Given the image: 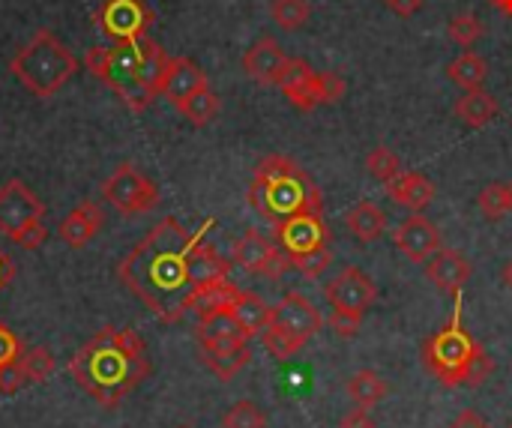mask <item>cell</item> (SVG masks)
Wrapping results in <instances>:
<instances>
[{"label": "cell", "mask_w": 512, "mask_h": 428, "mask_svg": "<svg viewBox=\"0 0 512 428\" xmlns=\"http://www.w3.org/2000/svg\"><path fill=\"white\" fill-rule=\"evenodd\" d=\"M21 354H24L21 339L15 336V330H9V327L0 321V369H6V366L18 363V360H21Z\"/></svg>", "instance_id": "74e56055"}, {"label": "cell", "mask_w": 512, "mask_h": 428, "mask_svg": "<svg viewBox=\"0 0 512 428\" xmlns=\"http://www.w3.org/2000/svg\"><path fill=\"white\" fill-rule=\"evenodd\" d=\"M510 428H512V426H510Z\"/></svg>", "instance_id": "681fc988"}, {"label": "cell", "mask_w": 512, "mask_h": 428, "mask_svg": "<svg viewBox=\"0 0 512 428\" xmlns=\"http://www.w3.org/2000/svg\"><path fill=\"white\" fill-rule=\"evenodd\" d=\"M222 428H267V417L255 402H234L222 414Z\"/></svg>", "instance_id": "e575fe53"}, {"label": "cell", "mask_w": 512, "mask_h": 428, "mask_svg": "<svg viewBox=\"0 0 512 428\" xmlns=\"http://www.w3.org/2000/svg\"><path fill=\"white\" fill-rule=\"evenodd\" d=\"M387 6H390V9H393L396 15L408 18V15H414V12H420L423 0H387Z\"/></svg>", "instance_id": "b9f144b4"}, {"label": "cell", "mask_w": 512, "mask_h": 428, "mask_svg": "<svg viewBox=\"0 0 512 428\" xmlns=\"http://www.w3.org/2000/svg\"><path fill=\"white\" fill-rule=\"evenodd\" d=\"M486 24L474 15V12H462V15H453L450 24H447V36L462 45V48H471L480 36H483Z\"/></svg>", "instance_id": "836d02e7"}, {"label": "cell", "mask_w": 512, "mask_h": 428, "mask_svg": "<svg viewBox=\"0 0 512 428\" xmlns=\"http://www.w3.org/2000/svg\"><path fill=\"white\" fill-rule=\"evenodd\" d=\"M387 195L396 204H402V207H408L414 213H423L432 204V198H435V183L426 174H420V171H399L387 183Z\"/></svg>", "instance_id": "7402d4cb"}, {"label": "cell", "mask_w": 512, "mask_h": 428, "mask_svg": "<svg viewBox=\"0 0 512 428\" xmlns=\"http://www.w3.org/2000/svg\"><path fill=\"white\" fill-rule=\"evenodd\" d=\"M177 111L192 123V126H207L213 123V117L219 114V96L213 93V87L198 90L195 96H189L183 105H177Z\"/></svg>", "instance_id": "f1b7e54d"}, {"label": "cell", "mask_w": 512, "mask_h": 428, "mask_svg": "<svg viewBox=\"0 0 512 428\" xmlns=\"http://www.w3.org/2000/svg\"><path fill=\"white\" fill-rule=\"evenodd\" d=\"M249 204L270 222H282L288 216L315 213L324 216V195L315 180L288 156H264L255 165V177L249 186Z\"/></svg>", "instance_id": "3957f363"}, {"label": "cell", "mask_w": 512, "mask_h": 428, "mask_svg": "<svg viewBox=\"0 0 512 428\" xmlns=\"http://www.w3.org/2000/svg\"><path fill=\"white\" fill-rule=\"evenodd\" d=\"M345 222H348V228H351V234L360 240V243H375L381 234H384V228H387V213L375 204V201H360V204H354L348 213H345Z\"/></svg>", "instance_id": "d4e9b609"}, {"label": "cell", "mask_w": 512, "mask_h": 428, "mask_svg": "<svg viewBox=\"0 0 512 428\" xmlns=\"http://www.w3.org/2000/svg\"><path fill=\"white\" fill-rule=\"evenodd\" d=\"M498 12H504L507 18H512V0H489Z\"/></svg>", "instance_id": "f6af8a7d"}, {"label": "cell", "mask_w": 512, "mask_h": 428, "mask_svg": "<svg viewBox=\"0 0 512 428\" xmlns=\"http://www.w3.org/2000/svg\"><path fill=\"white\" fill-rule=\"evenodd\" d=\"M45 204L18 177L0 186V234H6L24 252H36L48 240Z\"/></svg>", "instance_id": "52a82bcc"}, {"label": "cell", "mask_w": 512, "mask_h": 428, "mask_svg": "<svg viewBox=\"0 0 512 428\" xmlns=\"http://www.w3.org/2000/svg\"><path fill=\"white\" fill-rule=\"evenodd\" d=\"M141 39L114 42L111 48H90L84 54L87 72H93L102 84H108L120 96V102L129 111H135V114L147 111L150 102L156 99L150 93V87L144 84V72H141Z\"/></svg>", "instance_id": "5b68a950"}, {"label": "cell", "mask_w": 512, "mask_h": 428, "mask_svg": "<svg viewBox=\"0 0 512 428\" xmlns=\"http://www.w3.org/2000/svg\"><path fill=\"white\" fill-rule=\"evenodd\" d=\"M450 428H492L480 414H474V411H465V414H459L456 417V423Z\"/></svg>", "instance_id": "7bdbcfd3"}, {"label": "cell", "mask_w": 512, "mask_h": 428, "mask_svg": "<svg viewBox=\"0 0 512 428\" xmlns=\"http://www.w3.org/2000/svg\"><path fill=\"white\" fill-rule=\"evenodd\" d=\"M261 339H264V348H267L273 357H279V360H288V357L300 354V351L309 345L306 339H300V336H294V333H288V330H282V327H276V324H267L264 333H261Z\"/></svg>", "instance_id": "f546056e"}, {"label": "cell", "mask_w": 512, "mask_h": 428, "mask_svg": "<svg viewBox=\"0 0 512 428\" xmlns=\"http://www.w3.org/2000/svg\"><path fill=\"white\" fill-rule=\"evenodd\" d=\"M327 300L333 309H342V312H369V306L378 300V288L375 282L357 270V267H342L324 288Z\"/></svg>", "instance_id": "7c38bea8"}, {"label": "cell", "mask_w": 512, "mask_h": 428, "mask_svg": "<svg viewBox=\"0 0 512 428\" xmlns=\"http://www.w3.org/2000/svg\"><path fill=\"white\" fill-rule=\"evenodd\" d=\"M99 30L114 42H132L147 36L153 24V12L144 0H102L93 12Z\"/></svg>", "instance_id": "9c48e42d"}, {"label": "cell", "mask_w": 512, "mask_h": 428, "mask_svg": "<svg viewBox=\"0 0 512 428\" xmlns=\"http://www.w3.org/2000/svg\"><path fill=\"white\" fill-rule=\"evenodd\" d=\"M456 117L471 126V129H480V126H489L495 117H498V99L492 93H486L483 87L480 90H465V96H459L456 102Z\"/></svg>", "instance_id": "cb8c5ba5"}, {"label": "cell", "mask_w": 512, "mask_h": 428, "mask_svg": "<svg viewBox=\"0 0 512 428\" xmlns=\"http://www.w3.org/2000/svg\"><path fill=\"white\" fill-rule=\"evenodd\" d=\"M507 204H510V213H512V180L507 183Z\"/></svg>", "instance_id": "7dc6e473"}, {"label": "cell", "mask_w": 512, "mask_h": 428, "mask_svg": "<svg viewBox=\"0 0 512 428\" xmlns=\"http://www.w3.org/2000/svg\"><path fill=\"white\" fill-rule=\"evenodd\" d=\"M495 372V360L480 348L477 351V357H474V363H471V372H468V381H465V387H480L489 375Z\"/></svg>", "instance_id": "ab89813d"}, {"label": "cell", "mask_w": 512, "mask_h": 428, "mask_svg": "<svg viewBox=\"0 0 512 428\" xmlns=\"http://www.w3.org/2000/svg\"><path fill=\"white\" fill-rule=\"evenodd\" d=\"M105 225V213L96 201H81L69 216L60 219L57 225V237L63 240V246L69 249H84Z\"/></svg>", "instance_id": "d6986e66"}, {"label": "cell", "mask_w": 512, "mask_h": 428, "mask_svg": "<svg viewBox=\"0 0 512 428\" xmlns=\"http://www.w3.org/2000/svg\"><path fill=\"white\" fill-rule=\"evenodd\" d=\"M210 87L207 81V72L189 60V57H171V69H168V78H165V87H162V96L177 108L183 105L189 96H195L198 90Z\"/></svg>", "instance_id": "ffe728a7"}, {"label": "cell", "mask_w": 512, "mask_h": 428, "mask_svg": "<svg viewBox=\"0 0 512 428\" xmlns=\"http://www.w3.org/2000/svg\"><path fill=\"white\" fill-rule=\"evenodd\" d=\"M477 204H480V213H483L489 222H501V219L510 213V204H507V183H489V186H483Z\"/></svg>", "instance_id": "d590c367"}, {"label": "cell", "mask_w": 512, "mask_h": 428, "mask_svg": "<svg viewBox=\"0 0 512 428\" xmlns=\"http://www.w3.org/2000/svg\"><path fill=\"white\" fill-rule=\"evenodd\" d=\"M453 300H456V309H453L450 324L423 342V363H426V369H429L444 387H450V390L465 387L468 372H471V363H474L477 351L483 348V345L462 327V294H456Z\"/></svg>", "instance_id": "8992f818"}, {"label": "cell", "mask_w": 512, "mask_h": 428, "mask_svg": "<svg viewBox=\"0 0 512 428\" xmlns=\"http://www.w3.org/2000/svg\"><path fill=\"white\" fill-rule=\"evenodd\" d=\"M234 264L249 273V276H267V279H279L288 267L291 258L285 249H279L273 240H267L261 231H246L237 246H234Z\"/></svg>", "instance_id": "8fae6325"}, {"label": "cell", "mask_w": 512, "mask_h": 428, "mask_svg": "<svg viewBox=\"0 0 512 428\" xmlns=\"http://www.w3.org/2000/svg\"><path fill=\"white\" fill-rule=\"evenodd\" d=\"M195 336H198L201 348H240V345H249V339H252L240 327V321L231 315V309H216V312L198 315Z\"/></svg>", "instance_id": "2e32d148"}, {"label": "cell", "mask_w": 512, "mask_h": 428, "mask_svg": "<svg viewBox=\"0 0 512 428\" xmlns=\"http://www.w3.org/2000/svg\"><path fill=\"white\" fill-rule=\"evenodd\" d=\"M9 69L36 99H51L78 72V60L51 30L42 27L15 51Z\"/></svg>", "instance_id": "277c9868"}, {"label": "cell", "mask_w": 512, "mask_h": 428, "mask_svg": "<svg viewBox=\"0 0 512 428\" xmlns=\"http://www.w3.org/2000/svg\"><path fill=\"white\" fill-rule=\"evenodd\" d=\"M102 198L123 216H144V213L156 210L159 189L147 174H141L129 162H123L102 183Z\"/></svg>", "instance_id": "ba28073f"}, {"label": "cell", "mask_w": 512, "mask_h": 428, "mask_svg": "<svg viewBox=\"0 0 512 428\" xmlns=\"http://www.w3.org/2000/svg\"><path fill=\"white\" fill-rule=\"evenodd\" d=\"M228 273H231V264L201 237L189 255V282H192L195 294H201L219 282H228Z\"/></svg>", "instance_id": "44dd1931"}, {"label": "cell", "mask_w": 512, "mask_h": 428, "mask_svg": "<svg viewBox=\"0 0 512 428\" xmlns=\"http://www.w3.org/2000/svg\"><path fill=\"white\" fill-rule=\"evenodd\" d=\"M339 428H375V420L369 417V408H354V411H348L345 417H342V423Z\"/></svg>", "instance_id": "60d3db41"}, {"label": "cell", "mask_w": 512, "mask_h": 428, "mask_svg": "<svg viewBox=\"0 0 512 428\" xmlns=\"http://www.w3.org/2000/svg\"><path fill=\"white\" fill-rule=\"evenodd\" d=\"M348 396L360 405V408H375L378 402H384L390 396V384L372 372V369H363L357 375L348 378Z\"/></svg>", "instance_id": "83f0119b"}, {"label": "cell", "mask_w": 512, "mask_h": 428, "mask_svg": "<svg viewBox=\"0 0 512 428\" xmlns=\"http://www.w3.org/2000/svg\"><path fill=\"white\" fill-rule=\"evenodd\" d=\"M273 231H276V240L282 243V249L288 252L291 261L330 249V228H327L324 216H315V213L288 216V219L276 222Z\"/></svg>", "instance_id": "30bf717a"}, {"label": "cell", "mask_w": 512, "mask_h": 428, "mask_svg": "<svg viewBox=\"0 0 512 428\" xmlns=\"http://www.w3.org/2000/svg\"><path fill=\"white\" fill-rule=\"evenodd\" d=\"M396 246L402 249L405 258H411V261H417V264H426V261L441 249V231L435 228L432 219L414 213V216H408V219L399 225V231H396Z\"/></svg>", "instance_id": "9a60e30c"}, {"label": "cell", "mask_w": 512, "mask_h": 428, "mask_svg": "<svg viewBox=\"0 0 512 428\" xmlns=\"http://www.w3.org/2000/svg\"><path fill=\"white\" fill-rule=\"evenodd\" d=\"M21 369H24V375H27L30 384H42L45 378L54 375L57 360H54V354L48 348L39 345V348H30V351L21 354Z\"/></svg>", "instance_id": "1f68e13d"}, {"label": "cell", "mask_w": 512, "mask_h": 428, "mask_svg": "<svg viewBox=\"0 0 512 428\" xmlns=\"http://www.w3.org/2000/svg\"><path fill=\"white\" fill-rule=\"evenodd\" d=\"M330 327L339 339H354L363 327V312H342V309H333L330 315Z\"/></svg>", "instance_id": "8d00e7d4"}, {"label": "cell", "mask_w": 512, "mask_h": 428, "mask_svg": "<svg viewBox=\"0 0 512 428\" xmlns=\"http://www.w3.org/2000/svg\"><path fill=\"white\" fill-rule=\"evenodd\" d=\"M486 75H489L486 60L477 51H468V48L456 60H450V66H447V78L453 84H459L462 90H480Z\"/></svg>", "instance_id": "4316f807"}, {"label": "cell", "mask_w": 512, "mask_h": 428, "mask_svg": "<svg viewBox=\"0 0 512 428\" xmlns=\"http://www.w3.org/2000/svg\"><path fill=\"white\" fill-rule=\"evenodd\" d=\"M213 228L207 219L195 234H189L174 216L159 219L141 243L117 264L120 285L138 297L159 321L177 324L195 300V288L189 282V255L201 237Z\"/></svg>", "instance_id": "6da1fadb"}, {"label": "cell", "mask_w": 512, "mask_h": 428, "mask_svg": "<svg viewBox=\"0 0 512 428\" xmlns=\"http://www.w3.org/2000/svg\"><path fill=\"white\" fill-rule=\"evenodd\" d=\"M270 324H276V327H282V330H288V333H294V336H300V339L309 342L312 336L321 333L324 318H321V312H318L303 294L291 291V294H285V297L273 306Z\"/></svg>", "instance_id": "5bb4252c"}, {"label": "cell", "mask_w": 512, "mask_h": 428, "mask_svg": "<svg viewBox=\"0 0 512 428\" xmlns=\"http://www.w3.org/2000/svg\"><path fill=\"white\" fill-rule=\"evenodd\" d=\"M348 93V81L339 72H321V105H336Z\"/></svg>", "instance_id": "f35d334b"}, {"label": "cell", "mask_w": 512, "mask_h": 428, "mask_svg": "<svg viewBox=\"0 0 512 428\" xmlns=\"http://www.w3.org/2000/svg\"><path fill=\"white\" fill-rule=\"evenodd\" d=\"M501 279H504V285H507V288L512 291V258L507 261V264H504V273H501Z\"/></svg>", "instance_id": "bcb514c9"}, {"label": "cell", "mask_w": 512, "mask_h": 428, "mask_svg": "<svg viewBox=\"0 0 512 428\" xmlns=\"http://www.w3.org/2000/svg\"><path fill=\"white\" fill-rule=\"evenodd\" d=\"M288 63H291V57L285 54V48L273 36H261L243 54V72L264 87H273V84L279 87L285 72H288Z\"/></svg>", "instance_id": "4fadbf2b"}, {"label": "cell", "mask_w": 512, "mask_h": 428, "mask_svg": "<svg viewBox=\"0 0 512 428\" xmlns=\"http://www.w3.org/2000/svg\"><path fill=\"white\" fill-rule=\"evenodd\" d=\"M228 309H231V315L240 321V327H243L249 336H261L264 327L270 324V315H273V309H270L258 294L243 291V288L234 291V300H231Z\"/></svg>", "instance_id": "603a6c76"}, {"label": "cell", "mask_w": 512, "mask_h": 428, "mask_svg": "<svg viewBox=\"0 0 512 428\" xmlns=\"http://www.w3.org/2000/svg\"><path fill=\"white\" fill-rule=\"evenodd\" d=\"M270 15L282 30H300L309 21L312 6H309V0H273Z\"/></svg>", "instance_id": "4dcf8cb0"}, {"label": "cell", "mask_w": 512, "mask_h": 428, "mask_svg": "<svg viewBox=\"0 0 512 428\" xmlns=\"http://www.w3.org/2000/svg\"><path fill=\"white\" fill-rule=\"evenodd\" d=\"M279 87L297 111H315L321 105V72H315L303 57H291Z\"/></svg>", "instance_id": "e0dca14e"}, {"label": "cell", "mask_w": 512, "mask_h": 428, "mask_svg": "<svg viewBox=\"0 0 512 428\" xmlns=\"http://www.w3.org/2000/svg\"><path fill=\"white\" fill-rule=\"evenodd\" d=\"M177 428H192V426H177Z\"/></svg>", "instance_id": "c3c4849f"}, {"label": "cell", "mask_w": 512, "mask_h": 428, "mask_svg": "<svg viewBox=\"0 0 512 428\" xmlns=\"http://www.w3.org/2000/svg\"><path fill=\"white\" fill-rule=\"evenodd\" d=\"M366 168H369V174L375 177V180H381L384 186L402 171V159H399V153H393L387 144H378L369 156H366Z\"/></svg>", "instance_id": "d6a6232c"}, {"label": "cell", "mask_w": 512, "mask_h": 428, "mask_svg": "<svg viewBox=\"0 0 512 428\" xmlns=\"http://www.w3.org/2000/svg\"><path fill=\"white\" fill-rule=\"evenodd\" d=\"M66 372L93 402L117 408L150 375L147 345L132 327H102L72 354Z\"/></svg>", "instance_id": "7a4b0ae2"}, {"label": "cell", "mask_w": 512, "mask_h": 428, "mask_svg": "<svg viewBox=\"0 0 512 428\" xmlns=\"http://www.w3.org/2000/svg\"><path fill=\"white\" fill-rule=\"evenodd\" d=\"M12 279H15V264H12V258L0 249V291L9 288Z\"/></svg>", "instance_id": "ee69618b"}, {"label": "cell", "mask_w": 512, "mask_h": 428, "mask_svg": "<svg viewBox=\"0 0 512 428\" xmlns=\"http://www.w3.org/2000/svg\"><path fill=\"white\" fill-rule=\"evenodd\" d=\"M471 273H474L471 261H468L462 252H456V249H438V252L426 261V279H429L438 291L453 294V297L462 294V288L468 285Z\"/></svg>", "instance_id": "ac0fdd59"}, {"label": "cell", "mask_w": 512, "mask_h": 428, "mask_svg": "<svg viewBox=\"0 0 512 428\" xmlns=\"http://www.w3.org/2000/svg\"><path fill=\"white\" fill-rule=\"evenodd\" d=\"M201 360L219 381H231L237 372H243L249 366L252 351H249V345H240V348H201Z\"/></svg>", "instance_id": "484cf974"}]
</instances>
